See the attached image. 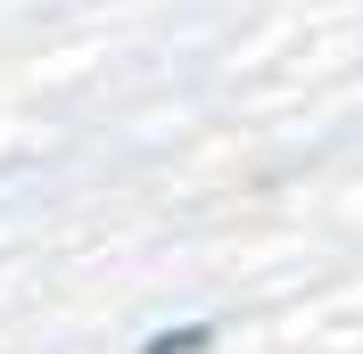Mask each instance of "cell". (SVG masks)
<instances>
[{
  "label": "cell",
  "instance_id": "obj_1",
  "mask_svg": "<svg viewBox=\"0 0 363 354\" xmlns=\"http://www.w3.org/2000/svg\"><path fill=\"white\" fill-rule=\"evenodd\" d=\"M206 346H215V330H206V321H190V330H165V338H149L140 354H206Z\"/></svg>",
  "mask_w": 363,
  "mask_h": 354
}]
</instances>
